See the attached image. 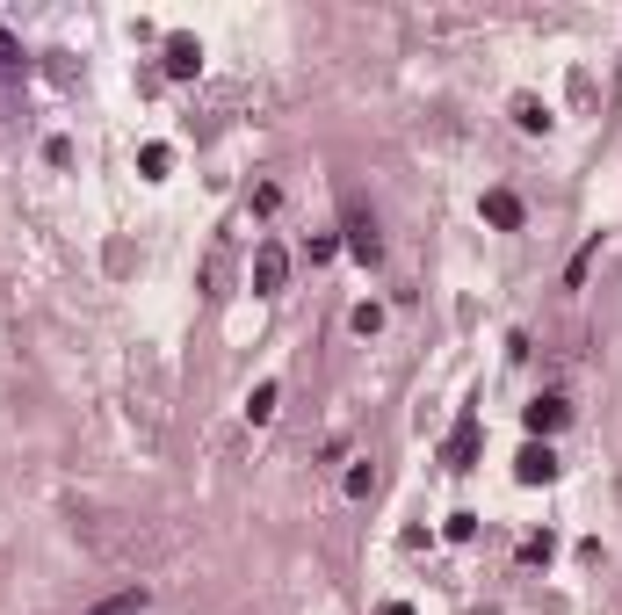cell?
Listing matches in <instances>:
<instances>
[{
    "mask_svg": "<svg viewBox=\"0 0 622 615\" xmlns=\"http://www.w3.org/2000/svg\"><path fill=\"white\" fill-rule=\"evenodd\" d=\"M340 246H348V254H355L362 268L384 254V239H377V218H369V210H362L355 196H348V218H340Z\"/></svg>",
    "mask_w": 622,
    "mask_h": 615,
    "instance_id": "1",
    "label": "cell"
},
{
    "mask_svg": "<svg viewBox=\"0 0 622 615\" xmlns=\"http://www.w3.org/2000/svg\"><path fill=\"white\" fill-rule=\"evenodd\" d=\"M283 283H290V246H283V239H261V246H254V290L275 297Z\"/></svg>",
    "mask_w": 622,
    "mask_h": 615,
    "instance_id": "2",
    "label": "cell"
},
{
    "mask_svg": "<svg viewBox=\"0 0 622 615\" xmlns=\"http://www.w3.org/2000/svg\"><path fill=\"white\" fill-rule=\"evenodd\" d=\"M442 464H449V471H471V464H478V413L456 420V435L442 442Z\"/></svg>",
    "mask_w": 622,
    "mask_h": 615,
    "instance_id": "3",
    "label": "cell"
},
{
    "mask_svg": "<svg viewBox=\"0 0 622 615\" xmlns=\"http://www.w3.org/2000/svg\"><path fill=\"white\" fill-rule=\"evenodd\" d=\"M514 478H521V485H550V478H557V456H550V442H528V449L514 456Z\"/></svg>",
    "mask_w": 622,
    "mask_h": 615,
    "instance_id": "4",
    "label": "cell"
},
{
    "mask_svg": "<svg viewBox=\"0 0 622 615\" xmlns=\"http://www.w3.org/2000/svg\"><path fill=\"white\" fill-rule=\"evenodd\" d=\"M167 73H174V80H196V73H203V44L174 29V37H167Z\"/></svg>",
    "mask_w": 622,
    "mask_h": 615,
    "instance_id": "5",
    "label": "cell"
},
{
    "mask_svg": "<svg viewBox=\"0 0 622 615\" xmlns=\"http://www.w3.org/2000/svg\"><path fill=\"white\" fill-rule=\"evenodd\" d=\"M521 420H528V435H557V427L572 420V406H565V398H536V406H528Z\"/></svg>",
    "mask_w": 622,
    "mask_h": 615,
    "instance_id": "6",
    "label": "cell"
},
{
    "mask_svg": "<svg viewBox=\"0 0 622 615\" xmlns=\"http://www.w3.org/2000/svg\"><path fill=\"white\" fill-rule=\"evenodd\" d=\"M485 225L514 232V225H521V196H514V189H492V196H485Z\"/></svg>",
    "mask_w": 622,
    "mask_h": 615,
    "instance_id": "7",
    "label": "cell"
},
{
    "mask_svg": "<svg viewBox=\"0 0 622 615\" xmlns=\"http://www.w3.org/2000/svg\"><path fill=\"white\" fill-rule=\"evenodd\" d=\"M275 406H283V384L268 377V384H254V398H246V420L261 427V420H275Z\"/></svg>",
    "mask_w": 622,
    "mask_h": 615,
    "instance_id": "8",
    "label": "cell"
},
{
    "mask_svg": "<svg viewBox=\"0 0 622 615\" xmlns=\"http://www.w3.org/2000/svg\"><path fill=\"white\" fill-rule=\"evenodd\" d=\"M87 615H145V587H123V594H109V601H95Z\"/></svg>",
    "mask_w": 622,
    "mask_h": 615,
    "instance_id": "9",
    "label": "cell"
},
{
    "mask_svg": "<svg viewBox=\"0 0 622 615\" xmlns=\"http://www.w3.org/2000/svg\"><path fill=\"white\" fill-rule=\"evenodd\" d=\"M594 261H601V239H586L579 254H572V268H565V290H579L586 275H594Z\"/></svg>",
    "mask_w": 622,
    "mask_h": 615,
    "instance_id": "10",
    "label": "cell"
},
{
    "mask_svg": "<svg viewBox=\"0 0 622 615\" xmlns=\"http://www.w3.org/2000/svg\"><path fill=\"white\" fill-rule=\"evenodd\" d=\"M514 123H521V131H550V109L536 95H514Z\"/></svg>",
    "mask_w": 622,
    "mask_h": 615,
    "instance_id": "11",
    "label": "cell"
},
{
    "mask_svg": "<svg viewBox=\"0 0 622 615\" xmlns=\"http://www.w3.org/2000/svg\"><path fill=\"white\" fill-rule=\"evenodd\" d=\"M369 492H377V464H355L348 471V500H369Z\"/></svg>",
    "mask_w": 622,
    "mask_h": 615,
    "instance_id": "12",
    "label": "cell"
},
{
    "mask_svg": "<svg viewBox=\"0 0 622 615\" xmlns=\"http://www.w3.org/2000/svg\"><path fill=\"white\" fill-rule=\"evenodd\" d=\"M138 167H145V174H152V181H160V174H167V167H174V152H167V145H145V152H138Z\"/></svg>",
    "mask_w": 622,
    "mask_h": 615,
    "instance_id": "13",
    "label": "cell"
},
{
    "mask_svg": "<svg viewBox=\"0 0 622 615\" xmlns=\"http://www.w3.org/2000/svg\"><path fill=\"white\" fill-rule=\"evenodd\" d=\"M348 326H355V333H377V326H384V304H355Z\"/></svg>",
    "mask_w": 622,
    "mask_h": 615,
    "instance_id": "14",
    "label": "cell"
},
{
    "mask_svg": "<svg viewBox=\"0 0 622 615\" xmlns=\"http://www.w3.org/2000/svg\"><path fill=\"white\" fill-rule=\"evenodd\" d=\"M254 210H261V218H275V210H283V189H275V181H261V189H254Z\"/></svg>",
    "mask_w": 622,
    "mask_h": 615,
    "instance_id": "15",
    "label": "cell"
},
{
    "mask_svg": "<svg viewBox=\"0 0 622 615\" xmlns=\"http://www.w3.org/2000/svg\"><path fill=\"white\" fill-rule=\"evenodd\" d=\"M0 73H22V44L8 37V29H0Z\"/></svg>",
    "mask_w": 622,
    "mask_h": 615,
    "instance_id": "16",
    "label": "cell"
},
{
    "mask_svg": "<svg viewBox=\"0 0 622 615\" xmlns=\"http://www.w3.org/2000/svg\"><path fill=\"white\" fill-rule=\"evenodd\" d=\"M478 536V514H449V543H471Z\"/></svg>",
    "mask_w": 622,
    "mask_h": 615,
    "instance_id": "17",
    "label": "cell"
},
{
    "mask_svg": "<svg viewBox=\"0 0 622 615\" xmlns=\"http://www.w3.org/2000/svg\"><path fill=\"white\" fill-rule=\"evenodd\" d=\"M521 565H550V536H528L521 543Z\"/></svg>",
    "mask_w": 622,
    "mask_h": 615,
    "instance_id": "18",
    "label": "cell"
},
{
    "mask_svg": "<svg viewBox=\"0 0 622 615\" xmlns=\"http://www.w3.org/2000/svg\"><path fill=\"white\" fill-rule=\"evenodd\" d=\"M384 615H413V601H391V608H384Z\"/></svg>",
    "mask_w": 622,
    "mask_h": 615,
    "instance_id": "19",
    "label": "cell"
}]
</instances>
